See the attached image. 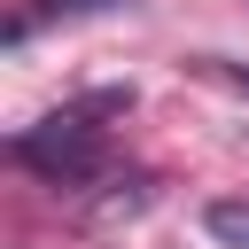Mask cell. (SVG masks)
Instances as JSON below:
<instances>
[{
	"label": "cell",
	"mask_w": 249,
	"mask_h": 249,
	"mask_svg": "<svg viewBox=\"0 0 249 249\" xmlns=\"http://www.w3.org/2000/svg\"><path fill=\"white\" fill-rule=\"evenodd\" d=\"M101 109H117V101H86V109H54V117H39L31 132H16V163L39 171V179H54V187L93 179V171L109 163V132L93 124Z\"/></svg>",
	"instance_id": "cell-1"
},
{
	"label": "cell",
	"mask_w": 249,
	"mask_h": 249,
	"mask_svg": "<svg viewBox=\"0 0 249 249\" xmlns=\"http://www.w3.org/2000/svg\"><path fill=\"white\" fill-rule=\"evenodd\" d=\"M202 226H210L218 249H249V195H218V202L202 210Z\"/></svg>",
	"instance_id": "cell-2"
},
{
	"label": "cell",
	"mask_w": 249,
	"mask_h": 249,
	"mask_svg": "<svg viewBox=\"0 0 249 249\" xmlns=\"http://www.w3.org/2000/svg\"><path fill=\"white\" fill-rule=\"evenodd\" d=\"M86 8H109V0H31V8H23L16 23H8V39H23V31L39 23V16H86Z\"/></svg>",
	"instance_id": "cell-3"
},
{
	"label": "cell",
	"mask_w": 249,
	"mask_h": 249,
	"mask_svg": "<svg viewBox=\"0 0 249 249\" xmlns=\"http://www.w3.org/2000/svg\"><path fill=\"white\" fill-rule=\"evenodd\" d=\"M233 78H241V86H249V70H233Z\"/></svg>",
	"instance_id": "cell-4"
}]
</instances>
